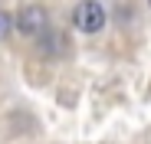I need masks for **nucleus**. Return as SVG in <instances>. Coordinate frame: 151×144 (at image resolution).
I'll use <instances>...</instances> for the list:
<instances>
[{"mask_svg": "<svg viewBox=\"0 0 151 144\" xmlns=\"http://www.w3.org/2000/svg\"><path fill=\"white\" fill-rule=\"evenodd\" d=\"M72 23H76V30H82V33H99V30L105 26L102 4H99V0H82V4H76Z\"/></svg>", "mask_w": 151, "mask_h": 144, "instance_id": "obj_1", "label": "nucleus"}, {"mask_svg": "<svg viewBox=\"0 0 151 144\" xmlns=\"http://www.w3.org/2000/svg\"><path fill=\"white\" fill-rule=\"evenodd\" d=\"M17 30L23 36H43L49 30V16L40 4H27L20 13H17Z\"/></svg>", "mask_w": 151, "mask_h": 144, "instance_id": "obj_2", "label": "nucleus"}, {"mask_svg": "<svg viewBox=\"0 0 151 144\" xmlns=\"http://www.w3.org/2000/svg\"><path fill=\"white\" fill-rule=\"evenodd\" d=\"M10 23H13V20H10L4 10H0V39H7V33H10Z\"/></svg>", "mask_w": 151, "mask_h": 144, "instance_id": "obj_3", "label": "nucleus"}, {"mask_svg": "<svg viewBox=\"0 0 151 144\" xmlns=\"http://www.w3.org/2000/svg\"><path fill=\"white\" fill-rule=\"evenodd\" d=\"M148 4H151V0H148Z\"/></svg>", "mask_w": 151, "mask_h": 144, "instance_id": "obj_4", "label": "nucleus"}]
</instances>
